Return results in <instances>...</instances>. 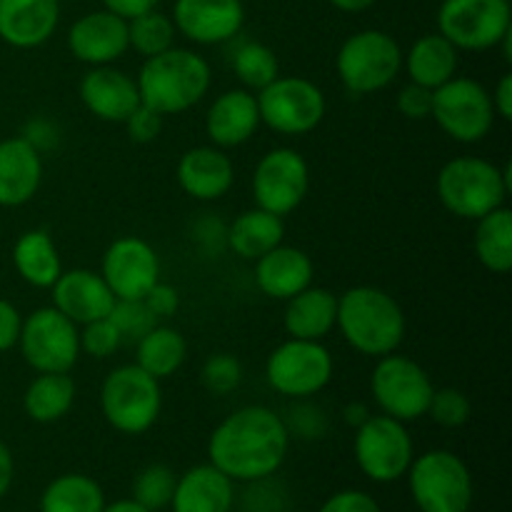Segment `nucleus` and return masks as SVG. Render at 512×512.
<instances>
[{
    "instance_id": "nucleus-8",
    "label": "nucleus",
    "mask_w": 512,
    "mask_h": 512,
    "mask_svg": "<svg viewBox=\"0 0 512 512\" xmlns=\"http://www.w3.org/2000/svg\"><path fill=\"white\" fill-rule=\"evenodd\" d=\"M333 355L320 340L288 338L270 353L265 380L290 400H308L333 380Z\"/></svg>"
},
{
    "instance_id": "nucleus-21",
    "label": "nucleus",
    "mask_w": 512,
    "mask_h": 512,
    "mask_svg": "<svg viewBox=\"0 0 512 512\" xmlns=\"http://www.w3.org/2000/svg\"><path fill=\"white\" fill-rule=\"evenodd\" d=\"M260 110L255 93L245 88H233L220 93L205 113V133L210 145L220 150L238 148L248 143L260 128Z\"/></svg>"
},
{
    "instance_id": "nucleus-41",
    "label": "nucleus",
    "mask_w": 512,
    "mask_h": 512,
    "mask_svg": "<svg viewBox=\"0 0 512 512\" xmlns=\"http://www.w3.org/2000/svg\"><path fill=\"white\" fill-rule=\"evenodd\" d=\"M120 345H123V338L110 318L93 320L80 330V353H88L98 360L110 358Z\"/></svg>"
},
{
    "instance_id": "nucleus-45",
    "label": "nucleus",
    "mask_w": 512,
    "mask_h": 512,
    "mask_svg": "<svg viewBox=\"0 0 512 512\" xmlns=\"http://www.w3.org/2000/svg\"><path fill=\"white\" fill-rule=\"evenodd\" d=\"M318 512H383L378 500L365 490H340L330 495Z\"/></svg>"
},
{
    "instance_id": "nucleus-47",
    "label": "nucleus",
    "mask_w": 512,
    "mask_h": 512,
    "mask_svg": "<svg viewBox=\"0 0 512 512\" xmlns=\"http://www.w3.org/2000/svg\"><path fill=\"white\" fill-rule=\"evenodd\" d=\"M20 325H23V315L18 313V308L0 298V353L18 345Z\"/></svg>"
},
{
    "instance_id": "nucleus-46",
    "label": "nucleus",
    "mask_w": 512,
    "mask_h": 512,
    "mask_svg": "<svg viewBox=\"0 0 512 512\" xmlns=\"http://www.w3.org/2000/svg\"><path fill=\"white\" fill-rule=\"evenodd\" d=\"M143 300H145V305L150 308V313H153L158 320L173 318L180 308L178 290L170 288V285H165V283H155Z\"/></svg>"
},
{
    "instance_id": "nucleus-37",
    "label": "nucleus",
    "mask_w": 512,
    "mask_h": 512,
    "mask_svg": "<svg viewBox=\"0 0 512 512\" xmlns=\"http://www.w3.org/2000/svg\"><path fill=\"white\" fill-rule=\"evenodd\" d=\"M175 483H178V475L168 465H148L135 478L133 500L150 512L165 510L170 505V500H173Z\"/></svg>"
},
{
    "instance_id": "nucleus-51",
    "label": "nucleus",
    "mask_w": 512,
    "mask_h": 512,
    "mask_svg": "<svg viewBox=\"0 0 512 512\" xmlns=\"http://www.w3.org/2000/svg\"><path fill=\"white\" fill-rule=\"evenodd\" d=\"M15 478V463H13V455H10L8 445L0 443V498L10 490Z\"/></svg>"
},
{
    "instance_id": "nucleus-31",
    "label": "nucleus",
    "mask_w": 512,
    "mask_h": 512,
    "mask_svg": "<svg viewBox=\"0 0 512 512\" xmlns=\"http://www.w3.org/2000/svg\"><path fill=\"white\" fill-rule=\"evenodd\" d=\"M188 355V343L183 333L170 325H155L135 343V365L155 380H165L180 370Z\"/></svg>"
},
{
    "instance_id": "nucleus-49",
    "label": "nucleus",
    "mask_w": 512,
    "mask_h": 512,
    "mask_svg": "<svg viewBox=\"0 0 512 512\" xmlns=\"http://www.w3.org/2000/svg\"><path fill=\"white\" fill-rule=\"evenodd\" d=\"M160 5V0H103V8L110 13L120 15V18L130 20L140 13H148Z\"/></svg>"
},
{
    "instance_id": "nucleus-27",
    "label": "nucleus",
    "mask_w": 512,
    "mask_h": 512,
    "mask_svg": "<svg viewBox=\"0 0 512 512\" xmlns=\"http://www.w3.org/2000/svg\"><path fill=\"white\" fill-rule=\"evenodd\" d=\"M285 315L283 325L285 333L290 338L298 340H320L323 343L330 333L335 330V320H338V295L330 293L328 288H315L308 285L285 300Z\"/></svg>"
},
{
    "instance_id": "nucleus-5",
    "label": "nucleus",
    "mask_w": 512,
    "mask_h": 512,
    "mask_svg": "<svg viewBox=\"0 0 512 512\" xmlns=\"http://www.w3.org/2000/svg\"><path fill=\"white\" fill-rule=\"evenodd\" d=\"M100 410L105 423L123 435H143L163 410L160 380L135 363L110 370L100 388Z\"/></svg>"
},
{
    "instance_id": "nucleus-14",
    "label": "nucleus",
    "mask_w": 512,
    "mask_h": 512,
    "mask_svg": "<svg viewBox=\"0 0 512 512\" xmlns=\"http://www.w3.org/2000/svg\"><path fill=\"white\" fill-rule=\"evenodd\" d=\"M438 33L458 50L498 48L512 33L510 0H443L438 8Z\"/></svg>"
},
{
    "instance_id": "nucleus-38",
    "label": "nucleus",
    "mask_w": 512,
    "mask_h": 512,
    "mask_svg": "<svg viewBox=\"0 0 512 512\" xmlns=\"http://www.w3.org/2000/svg\"><path fill=\"white\" fill-rule=\"evenodd\" d=\"M113 325L118 328L123 343H138L148 330H153L160 323L145 300H115L113 310L108 315Z\"/></svg>"
},
{
    "instance_id": "nucleus-7",
    "label": "nucleus",
    "mask_w": 512,
    "mask_h": 512,
    "mask_svg": "<svg viewBox=\"0 0 512 512\" xmlns=\"http://www.w3.org/2000/svg\"><path fill=\"white\" fill-rule=\"evenodd\" d=\"M335 68L348 93H378L388 88L403 70V50L385 30H360L340 45Z\"/></svg>"
},
{
    "instance_id": "nucleus-26",
    "label": "nucleus",
    "mask_w": 512,
    "mask_h": 512,
    "mask_svg": "<svg viewBox=\"0 0 512 512\" xmlns=\"http://www.w3.org/2000/svg\"><path fill=\"white\" fill-rule=\"evenodd\" d=\"M235 483L215 465H195L175 483L173 512H233Z\"/></svg>"
},
{
    "instance_id": "nucleus-35",
    "label": "nucleus",
    "mask_w": 512,
    "mask_h": 512,
    "mask_svg": "<svg viewBox=\"0 0 512 512\" xmlns=\"http://www.w3.org/2000/svg\"><path fill=\"white\" fill-rule=\"evenodd\" d=\"M230 65H233L235 78L250 93H258V90H263L265 85H270L280 75L278 55L273 53V48L258 43V40H248L240 48H235Z\"/></svg>"
},
{
    "instance_id": "nucleus-29",
    "label": "nucleus",
    "mask_w": 512,
    "mask_h": 512,
    "mask_svg": "<svg viewBox=\"0 0 512 512\" xmlns=\"http://www.w3.org/2000/svg\"><path fill=\"white\" fill-rule=\"evenodd\" d=\"M285 238V223L280 215L268 213L263 208H253L240 213L225 230V245L243 260H258L273 248H278Z\"/></svg>"
},
{
    "instance_id": "nucleus-19",
    "label": "nucleus",
    "mask_w": 512,
    "mask_h": 512,
    "mask_svg": "<svg viewBox=\"0 0 512 512\" xmlns=\"http://www.w3.org/2000/svg\"><path fill=\"white\" fill-rule=\"evenodd\" d=\"M53 308L60 310L75 325H88L93 320L108 318L115 305L113 290L103 275L88 268L63 270L53 285Z\"/></svg>"
},
{
    "instance_id": "nucleus-28",
    "label": "nucleus",
    "mask_w": 512,
    "mask_h": 512,
    "mask_svg": "<svg viewBox=\"0 0 512 512\" xmlns=\"http://www.w3.org/2000/svg\"><path fill=\"white\" fill-rule=\"evenodd\" d=\"M460 50L440 33L423 35L410 45L408 53H403V68L408 70L410 83H418L423 88H440L455 78L460 63Z\"/></svg>"
},
{
    "instance_id": "nucleus-36",
    "label": "nucleus",
    "mask_w": 512,
    "mask_h": 512,
    "mask_svg": "<svg viewBox=\"0 0 512 512\" xmlns=\"http://www.w3.org/2000/svg\"><path fill=\"white\" fill-rule=\"evenodd\" d=\"M175 35L178 30H175L173 18L160 13L158 8L128 20V45L143 58H153V55L173 48Z\"/></svg>"
},
{
    "instance_id": "nucleus-3",
    "label": "nucleus",
    "mask_w": 512,
    "mask_h": 512,
    "mask_svg": "<svg viewBox=\"0 0 512 512\" xmlns=\"http://www.w3.org/2000/svg\"><path fill=\"white\" fill-rule=\"evenodd\" d=\"M335 328L360 355L383 358L395 353L405 338V313L398 300L373 285H358L338 295Z\"/></svg>"
},
{
    "instance_id": "nucleus-16",
    "label": "nucleus",
    "mask_w": 512,
    "mask_h": 512,
    "mask_svg": "<svg viewBox=\"0 0 512 512\" xmlns=\"http://www.w3.org/2000/svg\"><path fill=\"white\" fill-rule=\"evenodd\" d=\"M100 275L118 300H143L160 283V260L148 240L125 235L113 240L103 255Z\"/></svg>"
},
{
    "instance_id": "nucleus-39",
    "label": "nucleus",
    "mask_w": 512,
    "mask_h": 512,
    "mask_svg": "<svg viewBox=\"0 0 512 512\" xmlns=\"http://www.w3.org/2000/svg\"><path fill=\"white\" fill-rule=\"evenodd\" d=\"M433 418V423H438L440 428H463L465 423L473 415V405H470V398L458 388H440L433 390V398H430L428 413Z\"/></svg>"
},
{
    "instance_id": "nucleus-25",
    "label": "nucleus",
    "mask_w": 512,
    "mask_h": 512,
    "mask_svg": "<svg viewBox=\"0 0 512 512\" xmlns=\"http://www.w3.org/2000/svg\"><path fill=\"white\" fill-rule=\"evenodd\" d=\"M313 260L305 250L283 245L255 260V283L260 293L273 300H290L313 285Z\"/></svg>"
},
{
    "instance_id": "nucleus-18",
    "label": "nucleus",
    "mask_w": 512,
    "mask_h": 512,
    "mask_svg": "<svg viewBox=\"0 0 512 512\" xmlns=\"http://www.w3.org/2000/svg\"><path fill=\"white\" fill-rule=\"evenodd\" d=\"M68 48L80 63L113 65L115 60L128 53V20L110 10H93L85 13L70 25Z\"/></svg>"
},
{
    "instance_id": "nucleus-43",
    "label": "nucleus",
    "mask_w": 512,
    "mask_h": 512,
    "mask_svg": "<svg viewBox=\"0 0 512 512\" xmlns=\"http://www.w3.org/2000/svg\"><path fill=\"white\" fill-rule=\"evenodd\" d=\"M123 125L128 128V135L133 143H153L160 135V130H163V115L140 103L138 108L125 118Z\"/></svg>"
},
{
    "instance_id": "nucleus-6",
    "label": "nucleus",
    "mask_w": 512,
    "mask_h": 512,
    "mask_svg": "<svg viewBox=\"0 0 512 512\" xmlns=\"http://www.w3.org/2000/svg\"><path fill=\"white\" fill-rule=\"evenodd\" d=\"M408 488L420 512H468L473 505V475L450 450H428L413 458Z\"/></svg>"
},
{
    "instance_id": "nucleus-4",
    "label": "nucleus",
    "mask_w": 512,
    "mask_h": 512,
    "mask_svg": "<svg viewBox=\"0 0 512 512\" xmlns=\"http://www.w3.org/2000/svg\"><path fill=\"white\" fill-rule=\"evenodd\" d=\"M438 195L455 218L480 220L508 200L510 165L500 168L475 155L448 160L438 173Z\"/></svg>"
},
{
    "instance_id": "nucleus-54",
    "label": "nucleus",
    "mask_w": 512,
    "mask_h": 512,
    "mask_svg": "<svg viewBox=\"0 0 512 512\" xmlns=\"http://www.w3.org/2000/svg\"><path fill=\"white\" fill-rule=\"evenodd\" d=\"M103 512H150V510H145L143 505L135 503L133 498H128V500H115V503H110V505L105 503Z\"/></svg>"
},
{
    "instance_id": "nucleus-32",
    "label": "nucleus",
    "mask_w": 512,
    "mask_h": 512,
    "mask_svg": "<svg viewBox=\"0 0 512 512\" xmlns=\"http://www.w3.org/2000/svg\"><path fill=\"white\" fill-rule=\"evenodd\" d=\"M75 403V383L68 373H38L23 395V408L33 423L50 425L70 413Z\"/></svg>"
},
{
    "instance_id": "nucleus-52",
    "label": "nucleus",
    "mask_w": 512,
    "mask_h": 512,
    "mask_svg": "<svg viewBox=\"0 0 512 512\" xmlns=\"http://www.w3.org/2000/svg\"><path fill=\"white\" fill-rule=\"evenodd\" d=\"M370 410H368V405H363V403H353V405H348V408L343 410V418H345V423L348 425H353V428H360V425L365 423V420L370 418Z\"/></svg>"
},
{
    "instance_id": "nucleus-53",
    "label": "nucleus",
    "mask_w": 512,
    "mask_h": 512,
    "mask_svg": "<svg viewBox=\"0 0 512 512\" xmlns=\"http://www.w3.org/2000/svg\"><path fill=\"white\" fill-rule=\"evenodd\" d=\"M328 3L340 13H363V10L373 8L375 0H328Z\"/></svg>"
},
{
    "instance_id": "nucleus-10",
    "label": "nucleus",
    "mask_w": 512,
    "mask_h": 512,
    "mask_svg": "<svg viewBox=\"0 0 512 512\" xmlns=\"http://www.w3.org/2000/svg\"><path fill=\"white\" fill-rule=\"evenodd\" d=\"M353 455L365 478L373 483H395L408 473L415 445L405 423L380 413L355 428Z\"/></svg>"
},
{
    "instance_id": "nucleus-12",
    "label": "nucleus",
    "mask_w": 512,
    "mask_h": 512,
    "mask_svg": "<svg viewBox=\"0 0 512 512\" xmlns=\"http://www.w3.org/2000/svg\"><path fill=\"white\" fill-rule=\"evenodd\" d=\"M430 118L438 123L448 138L458 143L473 145L488 138L495 125L493 100L488 88L473 78H450L448 83L433 90V113Z\"/></svg>"
},
{
    "instance_id": "nucleus-50",
    "label": "nucleus",
    "mask_w": 512,
    "mask_h": 512,
    "mask_svg": "<svg viewBox=\"0 0 512 512\" xmlns=\"http://www.w3.org/2000/svg\"><path fill=\"white\" fill-rule=\"evenodd\" d=\"M490 100H493V110L498 118L512 120V75L510 73H505L503 78L498 80Z\"/></svg>"
},
{
    "instance_id": "nucleus-30",
    "label": "nucleus",
    "mask_w": 512,
    "mask_h": 512,
    "mask_svg": "<svg viewBox=\"0 0 512 512\" xmlns=\"http://www.w3.org/2000/svg\"><path fill=\"white\" fill-rule=\"evenodd\" d=\"M13 268L33 288H50L63 273L58 248L45 230H28L15 240Z\"/></svg>"
},
{
    "instance_id": "nucleus-11",
    "label": "nucleus",
    "mask_w": 512,
    "mask_h": 512,
    "mask_svg": "<svg viewBox=\"0 0 512 512\" xmlns=\"http://www.w3.org/2000/svg\"><path fill=\"white\" fill-rule=\"evenodd\" d=\"M433 380L425 373L423 365L413 358L390 353L378 358L373 375H370V393L380 413L413 423L428 413L430 398H433Z\"/></svg>"
},
{
    "instance_id": "nucleus-44",
    "label": "nucleus",
    "mask_w": 512,
    "mask_h": 512,
    "mask_svg": "<svg viewBox=\"0 0 512 512\" xmlns=\"http://www.w3.org/2000/svg\"><path fill=\"white\" fill-rule=\"evenodd\" d=\"M398 110L408 120H428L433 113V90L418 83H408L398 93Z\"/></svg>"
},
{
    "instance_id": "nucleus-17",
    "label": "nucleus",
    "mask_w": 512,
    "mask_h": 512,
    "mask_svg": "<svg viewBox=\"0 0 512 512\" xmlns=\"http://www.w3.org/2000/svg\"><path fill=\"white\" fill-rule=\"evenodd\" d=\"M245 23L243 0H175L173 25L195 45L233 40Z\"/></svg>"
},
{
    "instance_id": "nucleus-33",
    "label": "nucleus",
    "mask_w": 512,
    "mask_h": 512,
    "mask_svg": "<svg viewBox=\"0 0 512 512\" xmlns=\"http://www.w3.org/2000/svg\"><path fill=\"white\" fill-rule=\"evenodd\" d=\"M103 508V488L83 473L58 475L40 495V512H103Z\"/></svg>"
},
{
    "instance_id": "nucleus-15",
    "label": "nucleus",
    "mask_w": 512,
    "mask_h": 512,
    "mask_svg": "<svg viewBox=\"0 0 512 512\" xmlns=\"http://www.w3.org/2000/svg\"><path fill=\"white\" fill-rule=\"evenodd\" d=\"M310 190L308 160L293 148H273L258 160L253 173V198L268 213L290 215Z\"/></svg>"
},
{
    "instance_id": "nucleus-22",
    "label": "nucleus",
    "mask_w": 512,
    "mask_h": 512,
    "mask_svg": "<svg viewBox=\"0 0 512 512\" xmlns=\"http://www.w3.org/2000/svg\"><path fill=\"white\" fill-rule=\"evenodd\" d=\"M60 23L58 0H0V40L13 48H40Z\"/></svg>"
},
{
    "instance_id": "nucleus-42",
    "label": "nucleus",
    "mask_w": 512,
    "mask_h": 512,
    "mask_svg": "<svg viewBox=\"0 0 512 512\" xmlns=\"http://www.w3.org/2000/svg\"><path fill=\"white\" fill-rule=\"evenodd\" d=\"M285 428H288L290 438H303V440H318L323 438L328 430V418L323 410L313 403L298 400L293 408L288 410V418H283Z\"/></svg>"
},
{
    "instance_id": "nucleus-20",
    "label": "nucleus",
    "mask_w": 512,
    "mask_h": 512,
    "mask_svg": "<svg viewBox=\"0 0 512 512\" xmlns=\"http://www.w3.org/2000/svg\"><path fill=\"white\" fill-rule=\"evenodd\" d=\"M80 100L98 120L105 123H125L130 113L140 105V93L135 78L113 65H95L80 80Z\"/></svg>"
},
{
    "instance_id": "nucleus-40",
    "label": "nucleus",
    "mask_w": 512,
    "mask_h": 512,
    "mask_svg": "<svg viewBox=\"0 0 512 512\" xmlns=\"http://www.w3.org/2000/svg\"><path fill=\"white\" fill-rule=\"evenodd\" d=\"M200 380H203L208 393L228 395L243 383V365H240V360L230 353L210 355V358L205 360L203 370H200Z\"/></svg>"
},
{
    "instance_id": "nucleus-2",
    "label": "nucleus",
    "mask_w": 512,
    "mask_h": 512,
    "mask_svg": "<svg viewBox=\"0 0 512 512\" xmlns=\"http://www.w3.org/2000/svg\"><path fill=\"white\" fill-rule=\"evenodd\" d=\"M135 83H138L140 103L165 118L198 105L208 95L213 73L203 55L173 45L165 53L145 58Z\"/></svg>"
},
{
    "instance_id": "nucleus-48",
    "label": "nucleus",
    "mask_w": 512,
    "mask_h": 512,
    "mask_svg": "<svg viewBox=\"0 0 512 512\" xmlns=\"http://www.w3.org/2000/svg\"><path fill=\"white\" fill-rule=\"evenodd\" d=\"M20 138L28 140V143L40 153V150H50L55 143H58V130H55V125L50 123V120L38 118V120H30V123L25 125Z\"/></svg>"
},
{
    "instance_id": "nucleus-9",
    "label": "nucleus",
    "mask_w": 512,
    "mask_h": 512,
    "mask_svg": "<svg viewBox=\"0 0 512 512\" xmlns=\"http://www.w3.org/2000/svg\"><path fill=\"white\" fill-rule=\"evenodd\" d=\"M260 123L280 135L313 133L325 118V93L308 78L278 75L270 85L255 93Z\"/></svg>"
},
{
    "instance_id": "nucleus-23",
    "label": "nucleus",
    "mask_w": 512,
    "mask_h": 512,
    "mask_svg": "<svg viewBox=\"0 0 512 512\" xmlns=\"http://www.w3.org/2000/svg\"><path fill=\"white\" fill-rule=\"evenodd\" d=\"M178 183L185 195L195 200H220L235 183L233 160L215 145H198L185 150L178 160Z\"/></svg>"
},
{
    "instance_id": "nucleus-13",
    "label": "nucleus",
    "mask_w": 512,
    "mask_h": 512,
    "mask_svg": "<svg viewBox=\"0 0 512 512\" xmlns=\"http://www.w3.org/2000/svg\"><path fill=\"white\" fill-rule=\"evenodd\" d=\"M23 360L35 373H70L80 358V330L53 305L23 318L18 335Z\"/></svg>"
},
{
    "instance_id": "nucleus-24",
    "label": "nucleus",
    "mask_w": 512,
    "mask_h": 512,
    "mask_svg": "<svg viewBox=\"0 0 512 512\" xmlns=\"http://www.w3.org/2000/svg\"><path fill=\"white\" fill-rule=\"evenodd\" d=\"M43 183V158L25 138L0 140V208L30 203Z\"/></svg>"
},
{
    "instance_id": "nucleus-1",
    "label": "nucleus",
    "mask_w": 512,
    "mask_h": 512,
    "mask_svg": "<svg viewBox=\"0 0 512 512\" xmlns=\"http://www.w3.org/2000/svg\"><path fill=\"white\" fill-rule=\"evenodd\" d=\"M290 433L283 415L265 405H245L220 420L208 440L210 465L233 483L273 478L288 458Z\"/></svg>"
},
{
    "instance_id": "nucleus-34",
    "label": "nucleus",
    "mask_w": 512,
    "mask_h": 512,
    "mask_svg": "<svg viewBox=\"0 0 512 512\" xmlns=\"http://www.w3.org/2000/svg\"><path fill=\"white\" fill-rule=\"evenodd\" d=\"M475 255L490 273L505 275L512 268V213L495 208L493 213L475 220Z\"/></svg>"
}]
</instances>
